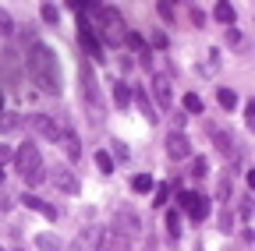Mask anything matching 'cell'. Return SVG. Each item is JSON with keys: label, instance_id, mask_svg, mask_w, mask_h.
I'll return each mask as SVG.
<instances>
[{"label": "cell", "instance_id": "cell-14", "mask_svg": "<svg viewBox=\"0 0 255 251\" xmlns=\"http://www.w3.org/2000/svg\"><path fill=\"white\" fill-rule=\"evenodd\" d=\"M124 43H128V46H131V50L142 57V68H149V43H145L138 32H124Z\"/></svg>", "mask_w": 255, "mask_h": 251}, {"label": "cell", "instance_id": "cell-30", "mask_svg": "<svg viewBox=\"0 0 255 251\" xmlns=\"http://www.w3.org/2000/svg\"><path fill=\"white\" fill-rule=\"evenodd\" d=\"M167 234H170V237H177V234H181V223H177V212H174V209L167 212Z\"/></svg>", "mask_w": 255, "mask_h": 251}, {"label": "cell", "instance_id": "cell-23", "mask_svg": "<svg viewBox=\"0 0 255 251\" xmlns=\"http://www.w3.org/2000/svg\"><path fill=\"white\" fill-rule=\"evenodd\" d=\"M131 187H135L138 195H145V191H152V177H149V173H135V177H131Z\"/></svg>", "mask_w": 255, "mask_h": 251}, {"label": "cell", "instance_id": "cell-11", "mask_svg": "<svg viewBox=\"0 0 255 251\" xmlns=\"http://www.w3.org/2000/svg\"><path fill=\"white\" fill-rule=\"evenodd\" d=\"M78 43H82V50L89 53V60H103V46L96 43L92 25H85V21H82V28H78Z\"/></svg>", "mask_w": 255, "mask_h": 251}, {"label": "cell", "instance_id": "cell-31", "mask_svg": "<svg viewBox=\"0 0 255 251\" xmlns=\"http://www.w3.org/2000/svg\"><path fill=\"white\" fill-rule=\"evenodd\" d=\"M11 28H14V25H11V14H7L4 7H0V36H7Z\"/></svg>", "mask_w": 255, "mask_h": 251}, {"label": "cell", "instance_id": "cell-37", "mask_svg": "<svg viewBox=\"0 0 255 251\" xmlns=\"http://www.w3.org/2000/svg\"><path fill=\"white\" fill-rule=\"evenodd\" d=\"M191 21H195V25L202 28V21H206V18H202V11H199V7H191Z\"/></svg>", "mask_w": 255, "mask_h": 251}, {"label": "cell", "instance_id": "cell-39", "mask_svg": "<svg viewBox=\"0 0 255 251\" xmlns=\"http://www.w3.org/2000/svg\"><path fill=\"white\" fill-rule=\"evenodd\" d=\"M0 180H4V170H0Z\"/></svg>", "mask_w": 255, "mask_h": 251}, {"label": "cell", "instance_id": "cell-21", "mask_svg": "<svg viewBox=\"0 0 255 251\" xmlns=\"http://www.w3.org/2000/svg\"><path fill=\"white\" fill-rule=\"evenodd\" d=\"M114 99H117V106H121V110L131 106V92H128V85H124V82H114Z\"/></svg>", "mask_w": 255, "mask_h": 251}, {"label": "cell", "instance_id": "cell-3", "mask_svg": "<svg viewBox=\"0 0 255 251\" xmlns=\"http://www.w3.org/2000/svg\"><path fill=\"white\" fill-rule=\"evenodd\" d=\"M78 82H82V99H85V106L92 110V120L100 124V120H103V96H100V82H96V71H92L89 60H82Z\"/></svg>", "mask_w": 255, "mask_h": 251}, {"label": "cell", "instance_id": "cell-24", "mask_svg": "<svg viewBox=\"0 0 255 251\" xmlns=\"http://www.w3.org/2000/svg\"><path fill=\"white\" fill-rule=\"evenodd\" d=\"M39 14H43V21H46V25H57V21H60L57 4H43V7H39Z\"/></svg>", "mask_w": 255, "mask_h": 251}, {"label": "cell", "instance_id": "cell-35", "mask_svg": "<svg viewBox=\"0 0 255 251\" xmlns=\"http://www.w3.org/2000/svg\"><path fill=\"white\" fill-rule=\"evenodd\" d=\"M231 227H234V219H231V212H223V216H220V230H231Z\"/></svg>", "mask_w": 255, "mask_h": 251}, {"label": "cell", "instance_id": "cell-17", "mask_svg": "<svg viewBox=\"0 0 255 251\" xmlns=\"http://www.w3.org/2000/svg\"><path fill=\"white\" fill-rule=\"evenodd\" d=\"M36 248L39 251H64V244H60L57 234H36Z\"/></svg>", "mask_w": 255, "mask_h": 251}, {"label": "cell", "instance_id": "cell-34", "mask_svg": "<svg viewBox=\"0 0 255 251\" xmlns=\"http://www.w3.org/2000/svg\"><path fill=\"white\" fill-rule=\"evenodd\" d=\"M7 160H14V152H11L4 142H0V163H7Z\"/></svg>", "mask_w": 255, "mask_h": 251}, {"label": "cell", "instance_id": "cell-10", "mask_svg": "<svg viewBox=\"0 0 255 251\" xmlns=\"http://www.w3.org/2000/svg\"><path fill=\"white\" fill-rule=\"evenodd\" d=\"M167 156H170V160H188V156H191V138L184 131H174L167 138Z\"/></svg>", "mask_w": 255, "mask_h": 251}, {"label": "cell", "instance_id": "cell-33", "mask_svg": "<svg viewBox=\"0 0 255 251\" xmlns=\"http://www.w3.org/2000/svg\"><path fill=\"white\" fill-rule=\"evenodd\" d=\"M156 11H159V14H163V18H174V7L167 4V0H163V4H156Z\"/></svg>", "mask_w": 255, "mask_h": 251}, {"label": "cell", "instance_id": "cell-12", "mask_svg": "<svg viewBox=\"0 0 255 251\" xmlns=\"http://www.w3.org/2000/svg\"><path fill=\"white\" fill-rule=\"evenodd\" d=\"M152 88H156V103H159V110H170V103H174L170 75H156V78H152Z\"/></svg>", "mask_w": 255, "mask_h": 251}, {"label": "cell", "instance_id": "cell-18", "mask_svg": "<svg viewBox=\"0 0 255 251\" xmlns=\"http://www.w3.org/2000/svg\"><path fill=\"white\" fill-rule=\"evenodd\" d=\"M213 142H216V149H220L223 156H234V135H231V131H216Z\"/></svg>", "mask_w": 255, "mask_h": 251}, {"label": "cell", "instance_id": "cell-2", "mask_svg": "<svg viewBox=\"0 0 255 251\" xmlns=\"http://www.w3.org/2000/svg\"><path fill=\"white\" fill-rule=\"evenodd\" d=\"M14 170L28 180V184H39L43 180V156H39V145L36 142H21L14 149Z\"/></svg>", "mask_w": 255, "mask_h": 251}, {"label": "cell", "instance_id": "cell-27", "mask_svg": "<svg viewBox=\"0 0 255 251\" xmlns=\"http://www.w3.org/2000/svg\"><path fill=\"white\" fill-rule=\"evenodd\" d=\"M184 110L188 113H202V99L195 96V92H188V96H184Z\"/></svg>", "mask_w": 255, "mask_h": 251}, {"label": "cell", "instance_id": "cell-5", "mask_svg": "<svg viewBox=\"0 0 255 251\" xmlns=\"http://www.w3.org/2000/svg\"><path fill=\"white\" fill-rule=\"evenodd\" d=\"M181 205H184V212L195 219V223L209 216V198L199 195V191H181Z\"/></svg>", "mask_w": 255, "mask_h": 251}, {"label": "cell", "instance_id": "cell-15", "mask_svg": "<svg viewBox=\"0 0 255 251\" xmlns=\"http://www.w3.org/2000/svg\"><path fill=\"white\" fill-rule=\"evenodd\" d=\"M213 18H216L220 25H234V18H238V11H234V4H227V0H220V4L213 7Z\"/></svg>", "mask_w": 255, "mask_h": 251}, {"label": "cell", "instance_id": "cell-28", "mask_svg": "<svg viewBox=\"0 0 255 251\" xmlns=\"http://www.w3.org/2000/svg\"><path fill=\"white\" fill-rule=\"evenodd\" d=\"M188 170H191V177H199V180H202V177L209 173V163H206V160H202V156H199V160H195V163H191Z\"/></svg>", "mask_w": 255, "mask_h": 251}, {"label": "cell", "instance_id": "cell-8", "mask_svg": "<svg viewBox=\"0 0 255 251\" xmlns=\"http://www.w3.org/2000/svg\"><path fill=\"white\" fill-rule=\"evenodd\" d=\"M110 230H114V234H121V237H135L142 227H138V219L128 212V209H117V212H114V227H110Z\"/></svg>", "mask_w": 255, "mask_h": 251}, {"label": "cell", "instance_id": "cell-9", "mask_svg": "<svg viewBox=\"0 0 255 251\" xmlns=\"http://www.w3.org/2000/svg\"><path fill=\"white\" fill-rule=\"evenodd\" d=\"M92 251H131V241L121 237V234H114V230H103Z\"/></svg>", "mask_w": 255, "mask_h": 251}, {"label": "cell", "instance_id": "cell-22", "mask_svg": "<svg viewBox=\"0 0 255 251\" xmlns=\"http://www.w3.org/2000/svg\"><path fill=\"white\" fill-rule=\"evenodd\" d=\"M216 99H220L223 110H234V106H238V92H234V88H220V92H216Z\"/></svg>", "mask_w": 255, "mask_h": 251}, {"label": "cell", "instance_id": "cell-4", "mask_svg": "<svg viewBox=\"0 0 255 251\" xmlns=\"http://www.w3.org/2000/svg\"><path fill=\"white\" fill-rule=\"evenodd\" d=\"M89 14H96L100 18V28H103V36L107 39H124V21H121V11L117 7H107V4H92L89 7Z\"/></svg>", "mask_w": 255, "mask_h": 251}, {"label": "cell", "instance_id": "cell-36", "mask_svg": "<svg viewBox=\"0 0 255 251\" xmlns=\"http://www.w3.org/2000/svg\"><path fill=\"white\" fill-rule=\"evenodd\" d=\"M152 46H156V50H163V46H167V36H163V32H156V36H152Z\"/></svg>", "mask_w": 255, "mask_h": 251}, {"label": "cell", "instance_id": "cell-26", "mask_svg": "<svg viewBox=\"0 0 255 251\" xmlns=\"http://www.w3.org/2000/svg\"><path fill=\"white\" fill-rule=\"evenodd\" d=\"M216 195H220L223 202H231V195H234V187H231V177H227V173L220 177V187H216Z\"/></svg>", "mask_w": 255, "mask_h": 251}, {"label": "cell", "instance_id": "cell-19", "mask_svg": "<svg viewBox=\"0 0 255 251\" xmlns=\"http://www.w3.org/2000/svg\"><path fill=\"white\" fill-rule=\"evenodd\" d=\"M21 128V117L18 113H0V135H11Z\"/></svg>", "mask_w": 255, "mask_h": 251}, {"label": "cell", "instance_id": "cell-29", "mask_svg": "<svg viewBox=\"0 0 255 251\" xmlns=\"http://www.w3.org/2000/svg\"><path fill=\"white\" fill-rule=\"evenodd\" d=\"M167 198H170V184H159L156 195H152V202H156V205H167Z\"/></svg>", "mask_w": 255, "mask_h": 251}, {"label": "cell", "instance_id": "cell-32", "mask_svg": "<svg viewBox=\"0 0 255 251\" xmlns=\"http://www.w3.org/2000/svg\"><path fill=\"white\" fill-rule=\"evenodd\" d=\"M245 124H248V128H255V103L245 106Z\"/></svg>", "mask_w": 255, "mask_h": 251}, {"label": "cell", "instance_id": "cell-38", "mask_svg": "<svg viewBox=\"0 0 255 251\" xmlns=\"http://www.w3.org/2000/svg\"><path fill=\"white\" fill-rule=\"evenodd\" d=\"M0 113H4V88H0Z\"/></svg>", "mask_w": 255, "mask_h": 251}, {"label": "cell", "instance_id": "cell-20", "mask_svg": "<svg viewBox=\"0 0 255 251\" xmlns=\"http://www.w3.org/2000/svg\"><path fill=\"white\" fill-rule=\"evenodd\" d=\"M135 103H138V110H142V113H145V117H149V120H152V124H156V120H159V113H156V110H152V103H149V96H145V92H142V88H138V92H135Z\"/></svg>", "mask_w": 255, "mask_h": 251}, {"label": "cell", "instance_id": "cell-16", "mask_svg": "<svg viewBox=\"0 0 255 251\" xmlns=\"http://www.w3.org/2000/svg\"><path fill=\"white\" fill-rule=\"evenodd\" d=\"M60 145H64V152H68L71 160H78V156H82V142H78L75 131H60Z\"/></svg>", "mask_w": 255, "mask_h": 251}, {"label": "cell", "instance_id": "cell-13", "mask_svg": "<svg viewBox=\"0 0 255 251\" xmlns=\"http://www.w3.org/2000/svg\"><path fill=\"white\" fill-rule=\"evenodd\" d=\"M21 205H25V209H32V212H39V216H46V219H57V205L43 202L39 195H21Z\"/></svg>", "mask_w": 255, "mask_h": 251}, {"label": "cell", "instance_id": "cell-7", "mask_svg": "<svg viewBox=\"0 0 255 251\" xmlns=\"http://www.w3.org/2000/svg\"><path fill=\"white\" fill-rule=\"evenodd\" d=\"M50 180H53V187H57L60 195H78V191H82L78 177H75V173H71L68 167H57V170L50 173Z\"/></svg>", "mask_w": 255, "mask_h": 251}, {"label": "cell", "instance_id": "cell-6", "mask_svg": "<svg viewBox=\"0 0 255 251\" xmlns=\"http://www.w3.org/2000/svg\"><path fill=\"white\" fill-rule=\"evenodd\" d=\"M28 128H32V131H36L39 138H46V142H53V145L60 142V128H57V120H50L46 113H32V117H28Z\"/></svg>", "mask_w": 255, "mask_h": 251}, {"label": "cell", "instance_id": "cell-25", "mask_svg": "<svg viewBox=\"0 0 255 251\" xmlns=\"http://www.w3.org/2000/svg\"><path fill=\"white\" fill-rule=\"evenodd\" d=\"M96 167H100L103 173H114V156L110 152H96Z\"/></svg>", "mask_w": 255, "mask_h": 251}, {"label": "cell", "instance_id": "cell-1", "mask_svg": "<svg viewBox=\"0 0 255 251\" xmlns=\"http://www.w3.org/2000/svg\"><path fill=\"white\" fill-rule=\"evenodd\" d=\"M25 68H28V78L43 92L60 96V64H57V53L46 43H32V50L25 53Z\"/></svg>", "mask_w": 255, "mask_h": 251}]
</instances>
